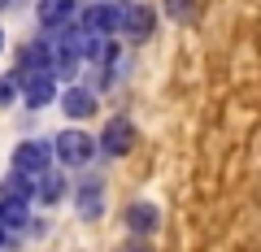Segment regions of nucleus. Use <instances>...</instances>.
Masks as SVG:
<instances>
[{
    "label": "nucleus",
    "mask_w": 261,
    "mask_h": 252,
    "mask_svg": "<svg viewBox=\"0 0 261 252\" xmlns=\"http://www.w3.org/2000/svg\"><path fill=\"white\" fill-rule=\"evenodd\" d=\"M53 157L61 161V165H87V161L96 157V139L87 131H79V126H70V131H61L53 139Z\"/></svg>",
    "instance_id": "nucleus-1"
},
{
    "label": "nucleus",
    "mask_w": 261,
    "mask_h": 252,
    "mask_svg": "<svg viewBox=\"0 0 261 252\" xmlns=\"http://www.w3.org/2000/svg\"><path fill=\"white\" fill-rule=\"evenodd\" d=\"M53 144L48 139H22L18 148H13V170L18 174H27V178H39V174H48V170H57L53 165Z\"/></svg>",
    "instance_id": "nucleus-2"
},
{
    "label": "nucleus",
    "mask_w": 261,
    "mask_h": 252,
    "mask_svg": "<svg viewBox=\"0 0 261 252\" xmlns=\"http://www.w3.org/2000/svg\"><path fill=\"white\" fill-rule=\"evenodd\" d=\"M152 31H157V13H152L148 5H140V0L122 5V31L118 35L126 39V44H144V39H152Z\"/></svg>",
    "instance_id": "nucleus-3"
},
{
    "label": "nucleus",
    "mask_w": 261,
    "mask_h": 252,
    "mask_svg": "<svg viewBox=\"0 0 261 252\" xmlns=\"http://www.w3.org/2000/svg\"><path fill=\"white\" fill-rule=\"evenodd\" d=\"M122 222H126V231L135 235V239H152V235L161 231V209L152 205V200H130L126 213H122Z\"/></svg>",
    "instance_id": "nucleus-4"
},
{
    "label": "nucleus",
    "mask_w": 261,
    "mask_h": 252,
    "mask_svg": "<svg viewBox=\"0 0 261 252\" xmlns=\"http://www.w3.org/2000/svg\"><path fill=\"white\" fill-rule=\"evenodd\" d=\"M130 144H135V126H130V118H109L100 131V144H96V152H105V157H126Z\"/></svg>",
    "instance_id": "nucleus-5"
},
{
    "label": "nucleus",
    "mask_w": 261,
    "mask_h": 252,
    "mask_svg": "<svg viewBox=\"0 0 261 252\" xmlns=\"http://www.w3.org/2000/svg\"><path fill=\"white\" fill-rule=\"evenodd\" d=\"M96 104H100V92H96V87L70 83V87L61 92V113H65V118H74V122L96 118Z\"/></svg>",
    "instance_id": "nucleus-6"
},
{
    "label": "nucleus",
    "mask_w": 261,
    "mask_h": 252,
    "mask_svg": "<svg viewBox=\"0 0 261 252\" xmlns=\"http://www.w3.org/2000/svg\"><path fill=\"white\" fill-rule=\"evenodd\" d=\"M74 22H79L83 31H96V35L109 39L113 31H122V5H87Z\"/></svg>",
    "instance_id": "nucleus-7"
},
{
    "label": "nucleus",
    "mask_w": 261,
    "mask_h": 252,
    "mask_svg": "<svg viewBox=\"0 0 261 252\" xmlns=\"http://www.w3.org/2000/svg\"><path fill=\"white\" fill-rule=\"evenodd\" d=\"M74 0H39L35 5V22L48 31V35H57V31H70V22H74Z\"/></svg>",
    "instance_id": "nucleus-8"
},
{
    "label": "nucleus",
    "mask_w": 261,
    "mask_h": 252,
    "mask_svg": "<svg viewBox=\"0 0 261 252\" xmlns=\"http://www.w3.org/2000/svg\"><path fill=\"white\" fill-rule=\"evenodd\" d=\"M53 100H57V78L48 74V70L22 78V104H27V109H48Z\"/></svg>",
    "instance_id": "nucleus-9"
},
{
    "label": "nucleus",
    "mask_w": 261,
    "mask_h": 252,
    "mask_svg": "<svg viewBox=\"0 0 261 252\" xmlns=\"http://www.w3.org/2000/svg\"><path fill=\"white\" fill-rule=\"evenodd\" d=\"M70 191H74V187H70V178L61 174V170H48V174H39L35 178V200L39 205H61V200H70Z\"/></svg>",
    "instance_id": "nucleus-10"
},
{
    "label": "nucleus",
    "mask_w": 261,
    "mask_h": 252,
    "mask_svg": "<svg viewBox=\"0 0 261 252\" xmlns=\"http://www.w3.org/2000/svg\"><path fill=\"white\" fill-rule=\"evenodd\" d=\"M0 226L5 231H27L31 226V200H0Z\"/></svg>",
    "instance_id": "nucleus-11"
},
{
    "label": "nucleus",
    "mask_w": 261,
    "mask_h": 252,
    "mask_svg": "<svg viewBox=\"0 0 261 252\" xmlns=\"http://www.w3.org/2000/svg\"><path fill=\"white\" fill-rule=\"evenodd\" d=\"M74 209H79V217H96L105 209V187L100 183H83L74 191Z\"/></svg>",
    "instance_id": "nucleus-12"
},
{
    "label": "nucleus",
    "mask_w": 261,
    "mask_h": 252,
    "mask_svg": "<svg viewBox=\"0 0 261 252\" xmlns=\"http://www.w3.org/2000/svg\"><path fill=\"white\" fill-rule=\"evenodd\" d=\"M0 200H35V178L9 170V174H5V183H0Z\"/></svg>",
    "instance_id": "nucleus-13"
},
{
    "label": "nucleus",
    "mask_w": 261,
    "mask_h": 252,
    "mask_svg": "<svg viewBox=\"0 0 261 252\" xmlns=\"http://www.w3.org/2000/svg\"><path fill=\"white\" fill-rule=\"evenodd\" d=\"M79 66H83V61H79V52L65 44V39H57V48H53V78H74Z\"/></svg>",
    "instance_id": "nucleus-14"
},
{
    "label": "nucleus",
    "mask_w": 261,
    "mask_h": 252,
    "mask_svg": "<svg viewBox=\"0 0 261 252\" xmlns=\"http://www.w3.org/2000/svg\"><path fill=\"white\" fill-rule=\"evenodd\" d=\"M18 96H22V78L18 74H5V78H0V109H9Z\"/></svg>",
    "instance_id": "nucleus-15"
},
{
    "label": "nucleus",
    "mask_w": 261,
    "mask_h": 252,
    "mask_svg": "<svg viewBox=\"0 0 261 252\" xmlns=\"http://www.w3.org/2000/svg\"><path fill=\"white\" fill-rule=\"evenodd\" d=\"M161 9H166V18L187 22V18H192V9H196V0H161Z\"/></svg>",
    "instance_id": "nucleus-16"
},
{
    "label": "nucleus",
    "mask_w": 261,
    "mask_h": 252,
    "mask_svg": "<svg viewBox=\"0 0 261 252\" xmlns=\"http://www.w3.org/2000/svg\"><path fill=\"white\" fill-rule=\"evenodd\" d=\"M118 252H152V248H148V243H144V239H126V243H122Z\"/></svg>",
    "instance_id": "nucleus-17"
},
{
    "label": "nucleus",
    "mask_w": 261,
    "mask_h": 252,
    "mask_svg": "<svg viewBox=\"0 0 261 252\" xmlns=\"http://www.w3.org/2000/svg\"><path fill=\"white\" fill-rule=\"evenodd\" d=\"M5 239H9V231H5V226H0V248H5Z\"/></svg>",
    "instance_id": "nucleus-18"
},
{
    "label": "nucleus",
    "mask_w": 261,
    "mask_h": 252,
    "mask_svg": "<svg viewBox=\"0 0 261 252\" xmlns=\"http://www.w3.org/2000/svg\"><path fill=\"white\" fill-rule=\"evenodd\" d=\"M0 52H5V26H0Z\"/></svg>",
    "instance_id": "nucleus-19"
},
{
    "label": "nucleus",
    "mask_w": 261,
    "mask_h": 252,
    "mask_svg": "<svg viewBox=\"0 0 261 252\" xmlns=\"http://www.w3.org/2000/svg\"><path fill=\"white\" fill-rule=\"evenodd\" d=\"M5 5H9V0H0V9H5Z\"/></svg>",
    "instance_id": "nucleus-20"
},
{
    "label": "nucleus",
    "mask_w": 261,
    "mask_h": 252,
    "mask_svg": "<svg viewBox=\"0 0 261 252\" xmlns=\"http://www.w3.org/2000/svg\"><path fill=\"white\" fill-rule=\"evenodd\" d=\"M92 5H105V0H92Z\"/></svg>",
    "instance_id": "nucleus-21"
}]
</instances>
